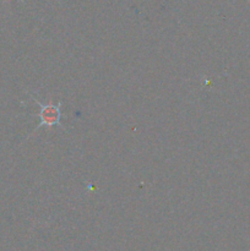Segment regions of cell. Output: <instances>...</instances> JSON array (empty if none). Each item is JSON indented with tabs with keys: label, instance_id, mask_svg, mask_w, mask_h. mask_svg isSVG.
<instances>
[{
	"label": "cell",
	"instance_id": "obj_1",
	"mask_svg": "<svg viewBox=\"0 0 250 251\" xmlns=\"http://www.w3.org/2000/svg\"><path fill=\"white\" fill-rule=\"evenodd\" d=\"M33 98L34 102L39 105V124L37 125L36 130L41 129V127H53V126H61V103L58 104H42L39 100H37L36 97ZM63 127V126H61Z\"/></svg>",
	"mask_w": 250,
	"mask_h": 251
}]
</instances>
